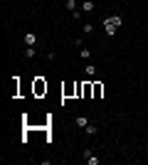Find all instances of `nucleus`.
Masks as SVG:
<instances>
[{
	"mask_svg": "<svg viewBox=\"0 0 148 165\" xmlns=\"http://www.w3.org/2000/svg\"><path fill=\"white\" fill-rule=\"evenodd\" d=\"M32 91H35V96H44L47 94V81L42 76H37L35 81H32Z\"/></svg>",
	"mask_w": 148,
	"mask_h": 165,
	"instance_id": "1",
	"label": "nucleus"
},
{
	"mask_svg": "<svg viewBox=\"0 0 148 165\" xmlns=\"http://www.w3.org/2000/svg\"><path fill=\"white\" fill-rule=\"evenodd\" d=\"M91 86H94L91 99H101V94H104V84H101V81H91Z\"/></svg>",
	"mask_w": 148,
	"mask_h": 165,
	"instance_id": "2",
	"label": "nucleus"
},
{
	"mask_svg": "<svg viewBox=\"0 0 148 165\" xmlns=\"http://www.w3.org/2000/svg\"><path fill=\"white\" fill-rule=\"evenodd\" d=\"M106 22H111L113 27H121V25H123V17H121V15H111V17H106Z\"/></svg>",
	"mask_w": 148,
	"mask_h": 165,
	"instance_id": "3",
	"label": "nucleus"
},
{
	"mask_svg": "<svg viewBox=\"0 0 148 165\" xmlns=\"http://www.w3.org/2000/svg\"><path fill=\"white\" fill-rule=\"evenodd\" d=\"M35 44H37V34L27 32L25 34V47H35Z\"/></svg>",
	"mask_w": 148,
	"mask_h": 165,
	"instance_id": "4",
	"label": "nucleus"
},
{
	"mask_svg": "<svg viewBox=\"0 0 148 165\" xmlns=\"http://www.w3.org/2000/svg\"><path fill=\"white\" fill-rule=\"evenodd\" d=\"M94 7H96L94 0H84V2H81V12H94Z\"/></svg>",
	"mask_w": 148,
	"mask_h": 165,
	"instance_id": "5",
	"label": "nucleus"
},
{
	"mask_svg": "<svg viewBox=\"0 0 148 165\" xmlns=\"http://www.w3.org/2000/svg\"><path fill=\"white\" fill-rule=\"evenodd\" d=\"M91 91H94V86H91V81H86L84 91H81V99H91Z\"/></svg>",
	"mask_w": 148,
	"mask_h": 165,
	"instance_id": "6",
	"label": "nucleus"
},
{
	"mask_svg": "<svg viewBox=\"0 0 148 165\" xmlns=\"http://www.w3.org/2000/svg\"><path fill=\"white\" fill-rule=\"evenodd\" d=\"M62 94H64V96H72V94H76V81H74V84H67V86L62 89Z\"/></svg>",
	"mask_w": 148,
	"mask_h": 165,
	"instance_id": "7",
	"label": "nucleus"
},
{
	"mask_svg": "<svg viewBox=\"0 0 148 165\" xmlns=\"http://www.w3.org/2000/svg\"><path fill=\"white\" fill-rule=\"evenodd\" d=\"M76 126H79V128L84 131V128L89 126V118H86V116H76Z\"/></svg>",
	"mask_w": 148,
	"mask_h": 165,
	"instance_id": "8",
	"label": "nucleus"
},
{
	"mask_svg": "<svg viewBox=\"0 0 148 165\" xmlns=\"http://www.w3.org/2000/svg\"><path fill=\"white\" fill-rule=\"evenodd\" d=\"M25 57H27V59H35V57H37V49H35V47H25Z\"/></svg>",
	"mask_w": 148,
	"mask_h": 165,
	"instance_id": "9",
	"label": "nucleus"
},
{
	"mask_svg": "<svg viewBox=\"0 0 148 165\" xmlns=\"http://www.w3.org/2000/svg\"><path fill=\"white\" fill-rule=\"evenodd\" d=\"M79 57H81V59H89V57H91V52H89L86 47H79Z\"/></svg>",
	"mask_w": 148,
	"mask_h": 165,
	"instance_id": "10",
	"label": "nucleus"
},
{
	"mask_svg": "<svg viewBox=\"0 0 148 165\" xmlns=\"http://www.w3.org/2000/svg\"><path fill=\"white\" fill-rule=\"evenodd\" d=\"M84 71H86V76H94V74H96V66H94V64H86V66H84Z\"/></svg>",
	"mask_w": 148,
	"mask_h": 165,
	"instance_id": "11",
	"label": "nucleus"
},
{
	"mask_svg": "<svg viewBox=\"0 0 148 165\" xmlns=\"http://www.w3.org/2000/svg\"><path fill=\"white\" fill-rule=\"evenodd\" d=\"M84 131H86V135H96V133H99V128H96V126H91V123H89V126H86V128H84Z\"/></svg>",
	"mask_w": 148,
	"mask_h": 165,
	"instance_id": "12",
	"label": "nucleus"
},
{
	"mask_svg": "<svg viewBox=\"0 0 148 165\" xmlns=\"http://www.w3.org/2000/svg\"><path fill=\"white\" fill-rule=\"evenodd\" d=\"M104 30H106V34H113V32H116V27H113L111 22H106V20H104Z\"/></svg>",
	"mask_w": 148,
	"mask_h": 165,
	"instance_id": "13",
	"label": "nucleus"
},
{
	"mask_svg": "<svg viewBox=\"0 0 148 165\" xmlns=\"http://www.w3.org/2000/svg\"><path fill=\"white\" fill-rule=\"evenodd\" d=\"M81 91H84V81H76V94H74V96L81 99Z\"/></svg>",
	"mask_w": 148,
	"mask_h": 165,
	"instance_id": "14",
	"label": "nucleus"
},
{
	"mask_svg": "<svg viewBox=\"0 0 148 165\" xmlns=\"http://www.w3.org/2000/svg\"><path fill=\"white\" fill-rule=\"evenodd\" d=\"M94 32V25H91V22H86V25H84V34H91Z\"/></svg>",
	"mask_w": 148,
	"mask_h": 165,
	"instance_id": "15",
	"label": "nucleus"
},
{
	"mask_svg": "<svg viewBox=\"0 0 148 165\" xmlns=\"http://www.w3.org/2000/svg\"><path fill=\"white\" fill-rule=\"evenodd\" d=\"M67 10H72V12L76 10V0H67Z\"/></svg>",
	"mask_w": 148,
	"mask_h": 165,
	"instance_id": "16",
	"label": "nucleus"
},
{
	"mask_svg": "<svg viewBox=\"0 0 148 165\" xmlns=\"http://www.w3.org/2000/svg\"><path fill=\"white\" fill-rule=\"evenodd\" d=\"M86 163H89V165H99V158H94V155H91V158H86Z\"/></svg>",
	"mask_w": 148,
	"mask_h": 165,
	"instance_id": "17",
	"label": "nucleus"
}]
</instances>
